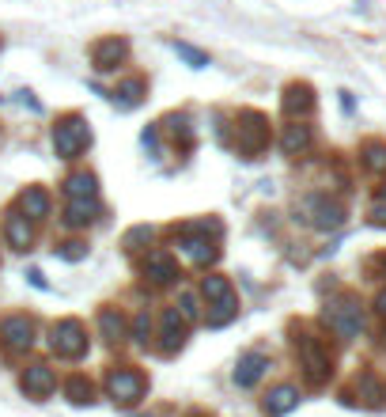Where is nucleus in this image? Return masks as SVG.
<instances>
[{
  "label": "nucleus",
  "instance_id": "nucleus-14",
  "mask_svg": "<svg viewBox=\"0 0 386 417\" xmlns=\"http://www.w3.org/2000/svg\"><path fill=\"white\" fill-rule=\"evenodd\" d=\"M144 277L152 284H174L178 281V266H174V258L167 255V250H152V255L144 258Z\"/></svg>",
  "mask_w": 386,
  "mask_h": 417
},
{
  "label": "nucleus",
  "instance_id": "nucleus-4",
  "mask_svg": "<svg viewBox=\"0 0 386 417\" xmlns=\"http://www.w3.org/2000/svg\"><path fill=\"white\" fill-rule=\"evenodd\" d=\"M50 349L64 360H80L87 353V326L80 319H57L50 326Z\"/></svg>",
  "mask_w": 386,
  "mask_h": 417
},
{
  "label": "nucleus",
  "instance_id": "nucleus-25",
  "mask_svg": "<svg viewBox=\"0 0 386 417\" xmlns=\"http://www.w3.org/2000/svg\"><path fill=\"white\" fill-rule=\"evenodd\" d=\"M201 292L208 296V300H231V296H235V292H231V281L224 277V273H208V277L201 281Z\"/></svg>",
  "mask_w": 386,
  "mask_h": 417
},
{
  "label": "nucleus",
  "instance_id": "nucleus-7",
  "mask_svg": "<svg viewBox=\"0 0 386 417\" xmlns=\"http://www.w3.org/2000/svg\"><path fill=\"white\" fill-rule=\"evenodd\" d=\"M322 319H326V326L337 338H356L363 330V311H360V304L352 300V296H345V300H334L322 311Z\"/></svg>",
  "mask_w": 386,
  "mask_h": 417
},
{
  "label": "nucleus",
  "instance_id": "nucleus-22",
  "mask_svg": "<svg viewBox=\"0 0 386 417\" xmlns=\"http://www.w3.org/2000/svg\"><path fill=\"white\" fill-rule=\"evenodd\" d=\"M19 205H23V216H30V221H42V216L50 213V194L42 190V186H27V190L19 194Z\"/></svg>",
  "mask_w": 386,
  "mask_h": 417
},
{
  "label": "nucleus",
  "instance_id": "nucleus-18",
  "mask_svg": "<svg viewBox=\"0 0 386 417\" xmlns=\"http://www.w3.org/2000/svg\"><path fill=\"white\" fill-rule=\"evenodd\" d=\"M311 126H303V122H292V126H284V133H280V148H284V156H300V152L311 148Z\"/></svg>",
  "mask_w": 386,
  "mask_h": 417
},
{
  "label": "nucleus",
  "instance_id": "nucleus-32",
  "mask_svg": "<svg viewBox=\"0 0 386 417\" xmlns=\"http://www.w3.org/2000/svg\"><path fill=\"white\" fill-rule=\"evenodd\" d=\"M371 224H382V228H386V197L371 201Z\"/></svg>",
  "mask_w": 386,
  "mask_h": 417
},
{
  "label": "nucleus",
  "instance_id": "nucleus-24",
  "mask_svg": "<svg viewBox=\"0 0 386 417\" xmlns=\"http://www.w3.org/2000/svg\"><path fill=\"white\" fill-rule=\"evenodd\" d=\"M95 190H98V179L91 171H76V174L64 179V194H69V201H72V197H95Z\"/></svg>",
  "mask_w": 386,
  "mask_h": 417
},
{
  "label": "nucleus",
  "instance_id": "nucleus-6",
  "mask_svg": "<svg viewBox=\"0 0 386 417\" xmlns=\"http://www.w3.org/2000/svg\"><path fill=\"white\" fill-rule=\"evenodd\" d=\"M266 145H269V122H266V114L242 111L239 122H235V148L242 152V156H258Z\"/></svg>",
  "mask_w": 386,
  "mask_h": 417
},
{
  "label": "nucleus",
  "instance_id": "nucleus-27",
  "mask_svg": "<svg viewBox=\"0 0 386 417\" xmlns=\"http://www.w3.org/2000/svg\"><path fill=\"white\" fill-rule=\"evenodd\" d=\"M239 315V307H235V296H231V300H220L216 304V311H208V326H224V323H231Z\"/></svg>",
  "mask_w": 386,
  "mask_h": 417
},
{
  "label": "nucleus",
  "instance_id": "nucleus-5",
  "mask_svg": "<svg viewBox=\"0 0 386 417\" xmlns=\"http://www.w3.org/2000/svg\"><path fill=\"white\" fill-rule=\"evenodd\" d=\"M295 349H300V365L307 372V383H311V387H322V383L334 376V357H329V349L318 342V338H300Z\"/></svg>",
  "mask_w": 386,
  "mask_h": 417
},
{
  "label": "nucleus",
  "instance_id": "nucleus-1",
  "mask_svg": "<svg viewBox=\"0 0 386 417\" xmlns=\"http://www.w3.org/2000/svg\"><path fill=\"white\" fill-rule=\"evenodd\" d=\"M103 383H106V394L114 402H121V406H137L140 399H144V391H148V376L140 368H133V365L110 368Z\"/></svg>",
  "mask_w": 386,
  "mask_h": 417
},
{
  "label": "nucleus",
  "instance_id": "nucleus-34",
  "mask_svg": "<svg viewBox=\"0 0 386 417\" xmlns=\"http://www.w3.org/2000/svg\"><path fill=\"white\" fill-rule=\"evenodd\" d=\"M379 197H386V182H382V190H379Z\"/></svg>",
  "mask_w": 386,
  "mask_h": 417
},
{
  "label": "nucleus",
  "instance_id": "nucleus-12",
  "mask_svg": "<svg viewBox=\"0 0 386 417\" xmlns=\"http://www.w3.org/2000/svg\"><path fill=\"white\" fill-rule=\"evenodd\" d=\"M341 402H348V406H368V410H375V406H379V379H375L371 372H360V376L352 379V387L341 391Z\"/></svg>",
  "mask_w": 386,
  "mask_h": 417
},
{
  "label": "nucleus",
  "instance_id": "nucleus-21",
  "mask_svg": "<svg viewBox=\"0 0 386 417\" xmlns=\"http://www.w3.org/2000/svg\"><path fill=\"white\" fill-rule=\"evenodd\" d=\"M284 111H288V114L314 111V91L307 84H288V87H284Z\"/></svg>",
  "mask_w": 386,
  "mask_h": 417
},
{
  "label": "nucleus",
  "instance_id": "nucleus-3",
  "mask_svg": "<svg viewBox=\"0 0 386 417\" xmlns=\"http://www.w3.org/2000/svg\"><path fill=\"white\" fill-rule=\"evenodd\" d=\"M295 213H300L307 224L322 228V232H329V228H341V224H345V205H341L337 197H329V194H307Z\"/></svg>",
  "mask_w": 386,
  "mask_h": 417
},
{
  "label": "nucleus",
  "instance_id": "nucleus-8",
  "mask_svg": "<svg viewBox=\"0 0 386 417\" xmlns=\"http://www.w3.org/2000/svg\"><path fill=\"white\" fill-rule=\"evenodd\" d=\"M0 345H4V353H27L35 345V319L30 315H4V323H0Z\"/></svg>",
  "mask_w": 386,
  "mask_h": 417
},
{
  "label": "nucleus",
  "instance_id": "nucleus-17",
  "mask_svg": "<svg viewBox=\"0 0 386 417\" xmlns=\"http://www.w3.org/2000/svg\"><path fill=\"white\" fill-rule=\"evenodd\" d=\"M98 330H103V338L110 345H121L129 338V323H125V315L118 311V307H103V311H98Z\"/></svg>",
  "mask_w": 386,
  "mask_h": 417
},
{
  "label": "nucleus",
  "instance_id": "nucleus-13",
  "mask_svg": "<svg viewBox=\"0 0 386 417\" xmlns=\"http://www.w3.org/2000/svg\"><path fill=\"white\" fill-rule=\"evenodd\" d=\"M295 406H300V387H295V383H277V387L261 399V413L266 417H284V413H292Z\"/></svg>",
  "mask_w": 386,
  "mask_h": 417
},
{
  "label": "nucleus",
  "instance_id": "nucleus-2",
  "mask_svg": "<svg viewBox=\"0 0 386 417\" xmlns=\"http://www.w3.org/2000/svg\"><path fill=\"white\" fill-rule=\"evenodd\" d=\"M91 145V129L80 114H64L57 126H53V152L61 160H80V152Z\"/></svg>",
  "mask_w": 386,
  "mask_h": 417
},
{
  "label": "nucleus",
  "instance_id": "nucleus-15",
  "mask_svg": "<svg viewBox=\"0 0 386 417\" xmlns=\"http://www.w3.org/2000/svg\"><path fill=\"white\" fill-rule=\"evenodd\" d=\"M266 372H269V357L254 349V353H242V357H239V365H235V383H239V387H254V383L266 376Z\"/></svg>",
  "mask_w": 386,
  "mask_h": 417
},
{
  "label": "nucleus",
  "instance_id": "nucleus-16",
  "mask_svg": "<svg viewBox=\"0 0 386 417\" xmlns=\"http://www.w3.org/2000/svg\"><path fill=\"white\" fill-rule=\"evenodd\" d=\"M4 239H8V247L27 250L30 243H35V228H30V221L23 213H8L4 216Z\"/></svg>",
  "mask_w": 386,
  "mask_h": 417
},
{
  "label": "nucleus",
  "instance_id": "nucleus-29",
  "mask_svg": "<svg viewBox=\"0 0 386 417\" xmlns=\"http://www.w3.org/2000/svg\"><path fill=\"white\" fill-rule=\"evenodd\" d=\"M57 255H61L64 262H80V258L87 255V243H80V239H69V243L57 247Z\"/></svg>",
  "mask_w": 386,
  "mask_h": 417
},
{
  "label": "nucleus",
  "instance_id": "nucleus-28",
  "mask_svg": "<svg viewBox=\"0 0 386 417\" xmlns=\"http://www.w3.org/2000/svg\"><path fill=\"white\" fill-rule=\"evenodd\" d=\"M129 338H133L137 345H148L152 342V315L148 311H140L137 319H133V330H129Z\"/></svg>",
  "mask_w": 386,
  "mask_h": 417
},
{
  "label": "nucleus",
  "instance_id": "nucleus-23",
  "mask_svg": "<svg viewBox=\"0 0 386 417\" xmlns=\"http://www.w3.org/2000/svg\"><path fill=\"white\" fill-rule=\"evenodd\" d=\"M144 91H148V84L140 80V76H133V80H125V84L114 87V103L121 106V111H133V106H140Z\"/></svg>",
  "mask_w": 386,
  "mask_h": 417
},
{
  "label": "nucleus",
  "instance_id": "nucleus-33",
  "mask_svg": "<svg viewBox=\"0 0 386 417\" xmlns=\"http://www.w3.org/2000/svg\"><path fill=\"white\" fill-rule=\"evenodd\" d=\"M375 315H379V319L386 323V289H382L379 296H375Z\"/></svg>",
  "mask_w": 386,
  "mask_h": 417
},
{
  "label": "nucleus",
  "instance_id": "nucleus-19",
  "mask_svg": "<svg viewBox=\"0 0 386 417\" xmlns=\"http://www.w3.org/2000/svg\"><path fill=\"white\" fill-rule=\"evenodd\" d=\"M95 216H98L95 197H72L69 208H64V224L69 228H84V224H91Z\"/></svg>",
  "mask_w": 386,
  "mask_h": 417
},
{
  "label": "nucleus",
  "instance_id": "nucleus-31",
  "mask_svg": "<svg viewBox=\"0 0 386 417\" xmlns=\"http://www.w3.org/2000/svg\"><path fill=\"white\" fill-rule=\"evenodd\" d=\"M178 311L186 315V319H197V296H193V292H182V300H178Z\"/></svg>",
  "mask_w": 386,
  "mask_h": 417
},
{
  "label": "nucleus",
  "instance_id": "nucleus-11",
  "mask_svg": "<svg viewBox=\"0 0 386 417\" xmlns=\"http://www.w3.org/2000/svg\"><path fill=\"white\" fill-rule=\"evenodd\" d=\"M159 353L163 357H174L178 349L186 345V315L178 311V307H167L163 311V330H159Z\"/></svg>",
  "mask_w": 386,
  "mask_h": 417
},
{
  "label": "nucleus",
  "instance_id": "nucleus-9",
  "mask_svg": "<svg viewBox=\"0 0 386 417\" xmlns=\"http://www.w3.org/2000/svg\"><path fill=\"white\" fill-rule=\"evenodd\" d=\"M129 57V42L125 38H98L91 46V65L98 72H114Z\"/></svg>",
  "mask_w": 386,
  "mask_h": 417
},
{
  "label": "nucleus",
  "instance_id": "nucleus-10",
  "mask_svg": "<svg viewBox=\"0 0 386 417\" xmlns=\"http://www.w3.org/2000/svg\"><path fill=\"white\" fill-rule=\"evenodd\" d=\"M19 387H23V394H30V399H50V394L57 391V372L50 365H27L23 376H19Z\"/></svg>",
  "mask_w": 386,
  "mask_h": 417
},
{
  "label": "nucleus",
  "instance_id": "nucleus-26",
  "mask_svg": "<svg viewBox=\"0 0 386 417\" xmlns=\"http://www.w3.org/2000/svg\"><path fill=\"white\" fill-rule=\"evenodd\" d=\"M363 167L375 171V174L386 171V145L382 140H368V145H363Z\"/></svg>",
  "mask_w": 386,
  "mask_h": 417
},
{
  "label": "nucleus",
  "instance_id": "nucleus-30",
  "mask_svg": "<svg viewBox=\"0 0 386 417\" xmlns=\"http://www.w3.org/2000/svg\"><path fill=\"white\" fill-rule=\"evenodd\" d=\"M174 50H178L182 57L193 65V69H205V65H208V57H205V53H201V50H193V46H186V42H174Z\"/></svg>",
  "mask_w": 386,
  "mask_h": 417
},
{
  "label": "nucleus",
  "instance_id": "nucleus-20",
  "mask_svg": "<svg viewBox=\"0 0 386 417\" xmlns=\"http://www.w3.org/2000/svg\"><path fill=\"white\" fill-rule=\"evenodd\" d=\"M64 399L76 402V406H91L95 402V383L84 376V372H72L69 379H64Z\"/></svg>",
  "mask_w": 386,
  "mask_h": 417
}]
</instances>
